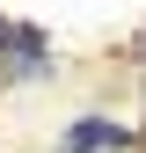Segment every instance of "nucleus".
I'll return each mask as SVG.
<instances>
[{
    "label": "nucleus",
    "instance_id": "obj_1",
    "mask_svg": "<svg viewBox=\"0 0 146 153\" xmlns=\"http://www.w3.org/2000/svg\"><path fill=\"white\" fill-rule=\"evenodd\" d=\"M132 146H139V131L124 117H73L59 139V153H132Z\"/></svg>",
    "mask_w": 146,
    "mask_h": 153
},
{
    "label": "nucleus",
    "instance_id": "obj_2",
    "mask_svg": "<svg viewBox=\"0 0 146 153\" xmlns=\"http://www.w3.org/2000/svg\"><path fill=\"white\" fill-rule=\"evenodd\" d=\"M0 51H15V80H44V73H51V44H44V36H36V29H0Z\"/></svg>",
    "mask_w": 146,
    "mask_h": 153
},
{
    "label": "nucleus",
    "instance_id": "obj_3",
    "mask_svg": "<svg viewBox=\"0 0 146 153\" xmlns=\"http://www.w3.org/2000/svg\"><path fill=\"white\" fill-rule=\"evenodd\" d=\"M0 29H7V15H0Z\"/></svg>",
    "mask_w": 146,
    "mask_h": 153
}]
</instances>
